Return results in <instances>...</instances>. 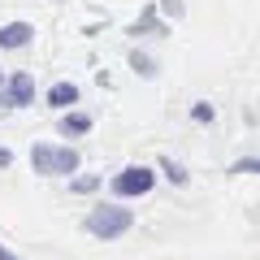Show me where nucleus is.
Returning a JSON list of instances; mask_svg holds the SVG:
<instances>
[{
	"label": "nucleus",
	"instance_id": "obj_5",
	"mask_svg": "<svg viewBox=\"0 0 260 260\" xmlns=\"http://www.w3.org/2000/svg\"><path fill=\"white\" fill-rule=\"evenodd\" d=\"M30 39H35V26H30V22H5V26H0V52H18Z\"/></svg>",
	"mask_w": 260,
	"mask_h": 260
},
{
	"label": "nucleus",
	"instance_id": "obj_8",
	"mask_svg": "<svg viewBox=\"0 0 260 260\" xmlns=\"http://www.w3.org/2000/svg\"><path fill=\"white\" fill-rule=\"evenodd\" d=\"M160 174H165L174 186H186V182H191V174H186V169L178 165V160H169V156H160Z\"/></svg>",
	"mask_w": 260,
	"mask_h": 260
},
{
	"label": "nucleus",
	"instance_id": "obj_11",
	"mask_svg": "<svg viewBox=\"0 0 260 260\" xmlns=\"http://www.w3.org/2000/svg\"><path fill=\"white\" fill-rule=\"evenodd\" d=\"M130 65H135V70H139L143 78H152V74H156V65H152V56H143V52H135V56H130Z\"/></svg>",
	"mask_w": 260,
	"mask_h": 260
},
{
	"label": "nucleus",
	"instance_id": "obj_15",
	"mask_svg": "<svg viewBox=\"0 0 260 260\" xmlns=\"http://www.w3.org/2000/svg\"><path fill=\"white\" fill-rule=\"evenodd\" d=\"M0 260H22V256H13V251L5 247V243H0Z\"/></svg>",
	"mask_w": 260,
	"mask_h": 260
},
{
	"label": "nucleus",
	"instance_id": "obj_3",
	"mask_svg": "<svg viewBox=\"0 0 260 260\" xmlns=\"http://www.w3.org/2000/svg\"><path fill=\"white\" fill-rule=\"evenodd\" d=\"M113 195H117V204H126V200H143V195L156 186V169L152 165H126L121 174H113Z\"/></svg>",
	"mask_w": 260,
	"mask_h": 260
},
{
	"label": "nucleus",
	"instance_id": "obj_14",
	"mask_svg": "<svg viewBox=\"0 0 260 260\" xmlns=\"http://www.w3.org/2000/svg\"><path fill=\"white\" fill-rule=\"evenodd\" d=\"M9 165H13V152H9V148H0V169H9Z\"/></svg>",
	"mask_w": 260,
	"mask_h": 260
},
{
	"label": "nucleus",
	"instance_id": "obj_9",
	"mask_svg": "<svg viewBox=\"0 0 260 260\" xmlns=\"http://www.w3.org/2000/svg\"><path fill=\"white\" fill-rule=\"evenodd\" d=\"M191 121H200V126H204V121H217V109H213L208 100H200V104L191 109Z\"/></svg>",
	"mask_w": 260,
	"mask_h": 260
},
{
	"label": "nucleus",
	"instance_id": "obj_7",
	"mask_svg": "<svg viewBox=\"0 0 260 260\" xmlns=\"http://www.w3.org/2000/svg\"><path fill=\"white\" fill-rule=\"evenodd\" d=\"M56 130H61L65 139H83V135H91V117L87 113H61V121H56Z\"/></svg>",
	"mask_w": 260,
	"mask_h": 260
},
{
	"label": "nucleus",
	"instance_id": "obj_10",
	"mask_svg": "<svg viewBox=\"0 0 260 260\" xmlns=\"http://www.w3.org/2000/svg\"><path fill=\"white\" fill-rule=\"evenodd\" d=\"M95 186H100V178H70V191L74 195H91Z\"/></svg>",
	"mask_w": 260,
	"mask_h": 260
},
{
	"label": "nucleus",
	"instance_id": "obj_1",
	"mask_svg": "<svg viewBox=\"0 0 260 260\" xmlns=\"http://www.w3.org/2000/svg\"><path fill=\"white\" fill-rule=\"evenodd\" d=\"M83 230L91 234V239H100V243H113V239H121V234L135 230V213H130L126 204H117V200H109V204H95L91 213L83 217Z\"/></svg>",
	"mask_w": 260,
	"mask_h": 260
},
{
	"label": "nucleus",
	"instance_id": "obj_4",
	"mask_svg": "<svg viewBox=\"0 0 260 260\" xmlns=\"http://www.w3.org/2000/svg\"><path fill=\"white\" fill-rule=\"evenodd\" d=\"M5 100H9V109H26V104H35V74H26V70H13V74H5Z\"/></svg>",
	"mask_w": 260,
	"mask_h": 260
},
{
	"label": "nucleus",
	"instance_id": "obj_6",
	"mask_svg": "<svg viewBox=\"0 0 260 260\" xmlns=\"http://www.w3.org/2000/svg\"><path fill=\"white\" fill-rule=\"evenodd\" d=\"M44 104H48V109H56V113H70L78 104V87L74 83H52L44 91Z\"/></svg>",
	"mask_w": 260,
	"mask_h": 260
},
{
	"label": "nucleus",
	"instance_id": "obj_13",
	"mask_svg": "<svg viewBox=\"0 0 260 260\" xmlns=\"http://www.w3.org/2000/svg\"><path fill=\"white\" fill-rule=\"evenodd\" d=\"M256 169H260V160H256V156H243V160H234L230 174H256Z\"/></svg>",
	"mask_w": 260,
	"mask_h": 260
},
{
	"label": "nucleus",
	"instance_id": "obj_16",
	"mask_svg": "<svg viewBox=\"0 0 260 260\" xmlns=\"http://www.w3.org/2000/svg\"><path fill=\"white\" fill-rule=\"evenodd\" d=\"M0 87H5V70H0Z\"/></svg>",
	"mask_w": 260,
	"mask_h": 260
},
{
	"label": "nucleus",
	"instance_id": "obj_12",
	"mask_svg": "<svg viewBox=\"0 0 260 260\" xmlns=\"http://www.w3.org/2000/svg\"><path fill=\"white\" fill-rule=\"evenodd\" d=\"M160 13H165V18H174V22H178V18H182L186 9H182V0H160Z\"/></svg>",
	"mask_w": 260,
	"mask_h": 260
},
{
	"label": "nucleus",
	"instance_id": "obj_2",
	"mask_svg": "<svg viewBox=\"0 0 260 260\" xmlns=\"http://www.w3.org/2000/svg\"><path fill=\"white\" fill-rule=\"evenodd\" d=\"M78 165H83L78 148H56V143H35L30 148V169L44 178H70L78 174Z\"/></svg>",
	"mask_w": 260,
	"mask_h": 260
}]
</instances>
